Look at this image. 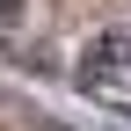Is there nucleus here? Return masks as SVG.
<instances>
[{
	"instance_id": "1",
	"label": "nucleus",
	"mask_w": 131,
	"mask_h": 131,
	"mask_svg": "<svg viewBox=\"0 0 131 131\" xmlns=\"http://www.w3.org/2000/svg\"><path fill=\"white\" fill-rule=\"evenodd\" d=\"M80 88L88 95H131V29H102L80 58Z\"/></svg>"
}]
</instances>
